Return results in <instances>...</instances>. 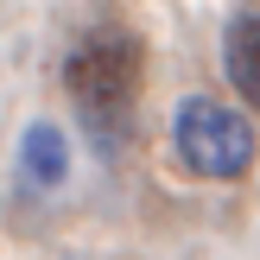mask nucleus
<instances>
[{
	"mask_svg": "<svg viewBox=\"0 0 260 260\" xmlns=\"http://www.w3.org/2000/svg\"><path fill=\"white\" fill-rule=\"evenodd\" d=\"M63 172H70V140H63L51 121H32L19 134V178L38 184V190H57Z\"/></svg>",
	"mask_w": 260,
	"mask_h": 260,
	"instance_id": "20e7f679",
	"label": "nucleus"
},
{
	"mask_svg": "<svg viewBox=\"0 0 260 260\" xmlns=\"http://www.w3.org/2000/svg\"><path fill=\"white\" fill-rule=\"evenodd\" d=\"M140 76H146V51H140V38L121 32V25H95V32L76 38V51L63 57V89H70L76 114H83L89 140H95L102 152H114L121 134L134 127Z\"/></svg>",
	"mask_w": 260,
	"mask_h": 260,
	"instance_id": "f257e3e1",
	"label": "nucleus"
},
{
	"mask_svg": "<svg viewBox=\"0 0 260 260\" xmlns=\"http://www.w3.org/2000/svg\"><path fill=\"white\" fill-rule=\"evenodd\" d=\"M222 70L229 83H235V95L248 102V108H260V7L235 13L222 32Z\"/></svg>",
	"mask_w": 260,
	"mask_h": 260,
	"instance_id": "7ed1b4c3",
	"label": "nucleus"
},
{
	"mask_svg": "<svg viewBox=\"0 0 260 260\" xmlns=\"http://www.w3.org/2000/svg\"><path fill=\"white\" fill-rule=\"evenodd\" d=\"M172 146L178 159L190 165L197 178H216V184H235V178L254 172V127L241 121V114H229L222 102L210 95H184L172 114Z\"/></svg>",
	"mask_w": 260,
	"mask_h": 260,
	"instance_id": "f03ea898",
	"label": "nucleus"
}]
</instances>
